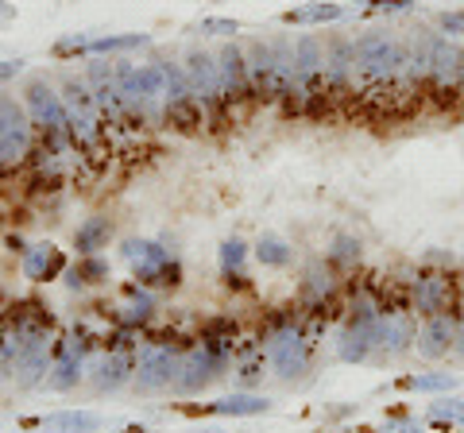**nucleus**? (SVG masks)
I'll use <instances>...</instances> for the list:
<instances>
[{"instance_id": "obj_4", "label": "nucleus", "mask_w": 464, "mask_h": 433, "mask_svg": "<svg viewBox=\"0 0 464 433\" xmlns=\"http://www.w3.org/2000/svg\"><path fill=\"white\" fill-rule=\"evenodd\" d=\"M124 259L132 264L140 286H155V291H174L182 283V264L174 259L163 244L155 240H124Z\"/></svg>"}, {"instance_id": "obj_24", "label": "nucleus", "mask_w": 464, "mask_h": 433, "mask_svg": "<svg viewBox=\"0 0 464 433\" xmlns=\"http://www.w3.org/2000/svg\"><path fill=\"white\" fill-rule=\"evenodd\" d=\"M82 356H85V341H70L63 352H58L54 368L47 371V387L51 391H70L82 375Z\"/></svg>"}, {"instance_id": "obj_22", "label": "nucleus", "mask_w": 464, "mask_h": 433, "mask_svg": "<svg viewBox=\"0 0 464 433\" xmlns=\"http://www.w3.org/2000/svg\"><path fill=\"white\" fill-rule=\"evenodd\" d=\"M453 341H457V325L449 322L445 313H433L426 322V329L418 333V356L441 360V356H449V349H453Z\"/></svg>"}, {"instance_id": "obj_15", "label": "nucleus", "mask_w": 464, "mask_h": 433, "mask_svg": "<svg viewBox=\"0 0 464 433\" xmlns=\"http://www.w3.org/2000/svg\"><path fill=\"white\" fill-rule=\"evenodd\" d=\"M90 90H93V101H97L101 117L112 120V124L128 120V109H124V97H121V82H116V63H90Z\"/></svg>"}, {"instance_id": "obj_41", "label": "nucleus", "mask_w": 464, "mask_h": 433, "mask_svg": "<svg viewBox=\"0 0 464 433\" xmlns=\"http://www.w3.org/2000/svg\"><path fill=\"white\" fill-rule=\"evenodd\" d=\"M438 24H441V35H449V39L464 35V8H457V12H441Z\"/></svg>"}, {"instance_id": "obj_20", "label": "nucleus", "mask_w": 464, "mask_h": 433, "mask_svg": "<svg viewBox=\"0 0 464 433\" xmlns=\"http://www.w3.org/2000/svg\"><path fill=\"white\" fill-rule=\"evenodd\" d=\"M353 39L344 35H333L325 43V90H348V82H353Z\"/></svg>"}, {"instance_id": "obj_21", "label": "nucleus", "mask_w": 464, "mask_h": 433, "mask_svg": "<svg viewBox=\"0 0 464 433\" xmlns=\"http://www.w3.org/2000/svg\"><path fill=\"white\" fill-rule=\"evenodd\" d=\"M66 271V255L63 248H54L51 240L35 244V248H27V259H24V275L32 283H51Z\"/></svg>"}, {"instance_id": "obj_13", "label": "nucleus", "mask_w": 464, "mask_h": 433, "mask_svg": "<svg viewBox=\"0 0 464 433\" xmlns=\"http://www.w3.org/2000/svg\"><path fill=\"white\" fill-rule=\"evenodd\" d=\"M267 356H271L279 380H298V375L310 368V341L302 337L298 329H283V333L271 337Z\"/></svg>"}, {"instance_id": "obj_12", "label": "nucleus", "mask_w": 464, "mask_h": 433, "mask_svg": "<svg viewBox=\"0 0 464 433\" xmlns=\"http://www.w3.org/2000/svg\"><path fill=\"white\" fill-rule=\"evenodd\" d=\"M325 85V43L317 35H298L295 43V90L298 93H322Z\"/></svg>"}, {"instance_id": "obj_6", "label": "nucleus", "mask_w": 464, "mask_h": 433, "mask_svg": "<svg viewBox=\"0 0 464 433\" xmlns=\"http://www.w3.org/2000/svg\"><path fill=\"white\" fill-rule=\"evenodd\" d=\"M375 329H380V310L372 302H356L348 325L341 329V341H337V356L344 364H360L368 360V352L375 349Z\"/></svg>"}, {"instance_id": "obj_34", "label": "nucleus", "mask_w": 464, "mask_h": 433, "mask_svg": "<svg viewBox=\"0 0 464 433\" xmlns=\"http://www.w3.org/2000/svg\"><path fill=\"white\" fill-rule=\"evenodd\" d=\"M406 391H426V395H441V391H453L457 387V375L449 371H426V375H406L402 380Z\"/></svg>"}, {"instance_id": "obj_2", "label": "nucleus", "mask_w": 464, "mask_h": 433, "mask_svg": "<svg viewBox=\"0 0 464 433\" xmlns=\"http://www.w3.org/2000/svg\"><path fill=\"white\" fill-rule=\"evenodd\" d=\"M116 82H121V97H124L128 120L155 124L159 117H163L167 90H163V70H159V63H143V66L116 63Z\"/></svg>"}, {"instance_id": "obj_1", "label": "nucleus", "mask_w": 464, "mask_h": 433, "mask_svg": "<svg viewBox=\"0 0 464 433\" xmlns=\"http://www.w3.org/2000/svg\"><path fill=\"white\" fill-rule=\"evenodd\" d=\"M244 63H248V82H252V93L264 97V101H279L295 90V47L290 39H252L248 51H244Z\"/></svg>"}, {"instance_id": "obj_32", "label": "nucleus", "mask_w": 464, "mask_h": 433, "mask_svg": "<svg viewBox=\"0 0 464 433\" xmlns=\"http://www.w3.org/2000/svg\"><path fill=\"white\" fill-rule=\"evenodd\" d=\"M148 35H97L90 39V51L85 54H124V51H140V47H148Z\"/></svg>"}, {"instance_id": "obj_36", "label": "nucleus", "mask_w": 464, "mask_h": 433, "mask_svg": "<svg viewBox=\"0 0 464 433\" xmlns=\"http://www.w3.org/2000/svg\"><path fill=\"white\" fill-rule=\"evenodd\" d=\"M430 422L433 426H460L464 422V399H438L430 402Z\"/></svg>"}, {"instance_id": "obj_11", "label": "nucleus", "mask_w": 464, "mask_h": 433, "mask_svg": "<svg viewBox=\"0 0 464 433\" xmlns=\"http://www.w3.org/2000/svg\"><path fill=\"white\" fill-rule=\"evenodd\" d=\"M179 368H182L179 352L167 349V344H155V349H148L140 356V368L132 371V383H136V391H143V395L163 391L170 380H179Z\"/></svg>"}, {"instance_id": "obj_8", "label": "nucleus", "mask_w": 464, "mask_h": 433, "mask_svg": "<svg viewBox=\"0 0 464 433\" xmlns=\"http://www.w3.org/2000/svg\"><path fill=\"white\" fill-rule=\"evenodd\" d=\"M186 82H190V90L198 97V105L201 112H217L225 105V97H221V70H217V59L206 51H190L186 54Z\"/></svg>"}, {"instance_id": "obj_10", "label": "nucleus", "mask_w": 464, "mask_h": 433, "mask_svg": "<svg viewBox=\"0 0 464 433\" xmlns=\"http://www.w3.org/2000/svg\"><path fill=\"white\" fill-rule=\"evenodd\" d=\"M24 97H27V109H32V120H35L51 140L70 136L63 97H58L47 82H43V78H32V82H27V93H24Z\"/></svg>"}, {"instance_id": "obj_3", "label": "nucleus", "mask_w": 464, "mask_h": 433, "mask_svg": "<svg viewBox=\"0 0 464 433\" xmlns=\"http://www.w3.org/2000/svg\"><path fill=\"white\" fill-rule=\"evenodd\" d=\"M353 70L368 85L395 82L402 70V39L395 32H364L353 39Z\"/></svg>"}, {"instance_id": "obj_37", "label": "nucleus", "mask_w": 464, "mask_h": 433, "mask_svg": "<svg viewBox=\"0 0 464 433\" xmlns=\"http://www.w3.org/2000/svg\"><path fill=\"white\" fill-rule=\"evenodd\" d=\"M306 294L317 298V302H322L325 294H333V275H329L322 264H314V267H310V275H306Z\"/></svg>"}, {"instance_id": "obj_26", "label": "nucleus", "mask_w": 464, "mask_h": 433, "mask_svg": "<svg viewBox=\"0 0 464 433\" xmlns=\"http://www.w3.org/2000/svg\"><path fill=\"white\" fill-rule=\"evenodd\" d=\"M128 380H132V356L128 352H112L101 360V368L93 375V383H97V391H116V387H124Z\"/></svg>"}, {"instance_id": "obj_7", "label": "nucleus", "mask_w": 464, "mask_h": 433, "mask_svg": "<svg viewBox=\"0 0 464 433\" xmlns=\"http://www.w3.org/2000/svg\"><path fill=\"white\" fill-rule=\"evenodd\" d=\"M47 329H16V383L35 387L47 380L51 360H47Z\"/></svg>"}, {"instance_id": "obj_14", "label": "nucleus", "mask_w": 464, "mask_h": 433, "mask_svg": "<svg viewBox=\"0 0 464 433\" xmlns=\"http://www.w3.org/2000/svg\"><path fill=\"white\" fill-rule=\"evenodd\" d=\"M426 85L438 97H453L460 90V47L441 32H438V39H433V59H430Z\"/></svg>"}, {"instance_id": "obj_25", "label": "nucleus", "mask_w": 464, "mask_h": 433, "mask_svg": "<svg viewBox=\"0 0 464 433\" xmlns=\"http://www.w3.org/2000/svg\"><path fill=\"white\" fill-rule=\"evenodd\" d=\"M109 240H112V221L109 216H90V221L78 225L74 248H78V255H97L101 248H109Z\"/></svg>"}, {"instance_id": "obj_40", "label": "nucleus", "mask_w": 464, "mask_h": 433, "mask_svg": "<svg viewBox=\"0 0 464 433\" xmlns=\"http://www.w3.org/2000/svg\"><path fill=\"white\" fill-rule=\"evenodd\" d=\"M360 12H411L414 0H360Z\"/></svg>"}, {"instance_id": "obj_23", "label": "nucleus", "mask_w": 464, "mask_h": 433, "mask_svg": "<svg viewBox=\"0 0 464 433\" xmlns=\"http://www.w3.org/2000/svg\"><path fill=\"white\" fill-rule=\"evenodd\" d=\"M449 302H453V286H449L445 275H422L414 283V310L418 313H445L449 310Z\"/></svg>"}, {"instance_id": "obj_33", "label": "nucleus", "mask_w": 464, "mask_h": 433, "mask_svg": "<svg viewBox=\"0 0 464 433\" xmlns=\"http://www.w3.org/2000/svg\"><path fill=\"white\" fill-rule=\"evenodd\" d=\"M105 279H109V264H105V259H101V255H82V264H78V267L66 275V283L74 286V291H78V286L105 283Z\"/></svg>"}, {"instance_id": "obj_28", "label": "nucleus", "mask_w": 464, "mask_h": 433, "mask_svg": "<svg viewBox=\"0 0 464 433\" xmlns=\"http://www.w3.org/2000/svg\"><path fill=\"white\" fill-rule=\"evenodd\" d=\"M47 429L51 433H93V429H101V414H93V410H54L47 418Z\"/></svg>"}, {"instance_id": "obj_44", "label": "nucleus", "mask_w": 464, "mask_h": 433, "mask_svg": "<svg viewBox=\"0 0 464 433\" xmlns=\"http://www.w3.org/2000/svg\"><path fill=\"white\" fill-rule=\"evenodd\" d=\"M20 70H24V59H16V63H0V85L12 82V78L20 74Z\"/></svg>"}, {"instance_id": "obj_27", "label": "nucleus", "mask_w": 464, "mask_h": 433, "mask_svg": "<svg viewBox=\"0 0 464 433\" xmlns=\"http://www.w3.org/2000/svg\"><path fill=\"white\" fill-rule=\"evenodd\" d=\"M267 410H271V402L259 395H225V399L209 402V414H232V418H256Z\"/></svg>"}, {"instance_id": "obj_46", "label": "nucleus", "mask_w": 464, "mask_h": 433, "mask_svg": "<svg viewBox=\"0 0 464 433\" xmlns=\"http://www.w3.org/2000/svg\"><path fill=\"white\" fill-rule=\"evenodd\" d=\"M240 375H244V383H256V380H259V375H264V371H259V364H248V368H244Z\"/></svg>"}, {"instance_id": "obj_9", "label": "nucleus", "mask_w": 464, "mask_h": 433, "mask_svg": "<svg viewBox=\"0 0 464 433\" xmlns=\"http://www.w3.org/2000/svg\"><path fill=\"white\" fill-rule=\"evenodd\" d=\"M27 143H32V120H27V112L16 105V97L0 93V163L24 159Z\"/></svg>"}, {"instance_id": "obj_16", "label": "nucleus", "mask_w": 464, "mask_h": 433, "mask_svg": "<svg viewBox=\"0 0 464 433\" xmlns=\"http://www.w3.org/2000/svg\"><path fill=\"white\" fill-rule=\"evenodd\" d=\"M225 371V349H213V344H201V349H194L190 356L182 360V368H179V391H201L209 380H217V375Z\"/></svg>"}, {"instance_id": "obj_42", "label": "nucleus", "mask_w": 464, "mask_h": 433, "mask_svg": "<svg viewBox=\"0 0 464 433\" xmlns=\"http://www.w3.org/2000/svg\"><path fill=\"white\" fill-rule=\"evenodd\" d=\"M198 32H201V35H237L240 24H237V20H201Z\"/></svg>"}, {"instance_id": "obj_31", "label": "nucleus", "mask_w": 464, "mask_h": 433, "mask_svg": "<svg viewBox=\"0 0 464 433\" xmlns=\"http://www.w3.org/2000/svg\"><path fill=\"white\" fill-rule=\"evenodd\" d=\"M256 259H259L264 267H286L290 259H295V248H290L283 236L264 233V236H259V244H256Z\"/></svg>"}, {"instance_id": "obj_43", "label": "nucleus", "mask_w": 464, "mask_h": 433, "mask_svg": "<svg viewBox=\"0 0 464 433\" xmlns=\"http://www.w3.org/2000/svg\"><path fill=\"white\" fill-rule=\"evenodd\" d=\"M383 433H426L422 422H414V418H395V422H387Z\"/></svg>"}, {"instance_id": "obj_47", "label": "nucleus", "mask_w": 464, "mask_h": 433, "mask_svg": "<svg viewBox=\"0 0 464 433\" xmlns=\"http://www.w3.org/2000/svg\"><path fill=\"white\" fill-rule=\"evenodd\" d=\"M8 20H16V5H0V24H8Z\"/></svg>"}, {"instance_id": "obj_5", "label": "nucleus", "mask_w": 464, "mask_h": 433, "mask_svg": "<svg viewBox=\"0 0 464 433\" xmlns=\"http://www.w3.org/2000/svg\"><path fill=\"white\" fill-rule=\"evenodd\" d=\"M63 109H66V124H70V140L74 143H97L101 136V109L93 101L90 82H78V78H66L63 82Z\"/></svg>"}, {"instance_id": "obj_30", "label": "nucleus", "mask_w": 464, "mask_h": 433, "mask_svg": "<svg viewBox=\"0 0 464 433\" xmlns=\"http://www.w3.org/2000/svg\"><path fill=\"white\" fill-rule=\"evenodd\" d=\"M244 255H248V244L244 240H225L221 244V275L228 286H244Z\"/></svg>"}, {"instance_id": "obj_18", "label": "nucleus", "mask_w": 464, "mask_h": 433, "mask_svg": "<svg viewBox=\"0 0 464 433\" xmlns=\"http://www.w3.org/2000/svg\"><path fill=\"white\" fill-rule=\"evenodd\" d=\"M217 70H221V97H225V105L252 97L248 63H244V51H240V47H232V43H228V47L217 54Z\"/></svg>"}, {"instance_id": "obj_17", "label": "nucleus", "mask_w": 464, "mask_h": 433, "mask_svg": "<svg viewBox=\"0 0 464 433\" xmlns=\"http://www.w3.org/2000/svg\"><path fill=\"white\" fill-rule=\"evenodd\" d=\"M433 39H438V32H430V27H414V32L402 39V70H399V78L406 85H418V82L430 78Z\"/></svg>"}, {"instance_id": "obj_29", "label": "nucleus", "mask_w": 464, "mask_h": 433, "mask_svg": "<svg viewBox=\"0 0 464 433\" xmlns=\"http://www.w3.org/2000/svg\"><path fill=\"white\" fill-rule=\"evenodd\" d=\"M344 16V8L341 5H325V0H317V5H298V8H290L283 24L290 27H310V24H333V20H341Z\"/></svg>"}, {"instance_id": "obj_35", "label": "nucleus", "mask_w": 464, "mask_h": 433, "mask_svg": "<svg viewBox=\"0 0 464 433\" xmlns=\"http://www.w3.org/2000/svg\"><path fill=\"white\" fill-rule=\"evenodd\" d=\"M128 306H124V325H148L151 322V313H155V302L151 294H143L140 286H128Z\"/></svg>"}, {"instance_id": "obj_48", "label": "nucleus", "mask_w": 464, "mask_h": 433, "mask_svg": "<svg viewBox=\"0 0 464 433\" xmlns=\"http://www.w3.org/2000/svg\"><path fill=\"white\" fill-rule=\"evenodd\" d=\"M209 433H217V429H209Z\"/></svg>"}, {"instance_id": "obj_19", "label": "nucleus", "mask_w": 464, "mask_h": 433, "mask_svg": "<svg viewBox=\"0 0 464 433\" xmlns=\"http://www.w3.org/2000/svg\"><path fill=\"white\" fill-rule=\"evenodd\" d=\"M414 341V322L406 310H387L380 313V329H375V349H383L387 356H399L411 349Z\"/></svg>"}, {"instance_id": "obj_38", "label": "nucleus", "mask_w": 464, "mask_h": 433, "mask_svg": "<svg viewBox=\"0 0 464 433\" xmlns=\"http://www.w3.org/2000/svg\"><path fill=\"white\" fill-rule=\"evenodd\" d=\"M329 259L333 264H356L360 259V240L356 236H337L329 248Z\"/></svg>"}, {"instance_id": "obj_49", "label": "nucleus", "mask_w": 464, "mask_h": 433, "mask_svg": "<svg viewBox=\"0 0 464 433\" xmlns=\"http://www.w3.org/2000/svg\"><path fill=\"white\" fill-rule=\"evenodd\" d=\"M47 433H51V429H47Z\"/></svg>"}, {"instance_id": "obj_39", "label": "nucleus", "mask_w": 464, "mask_h": 433, "mask_svg": "<svg viewBox=\"0 0 464 433\" xmlns=\"http://www.w3.org/2000/svg\"><path fill=\"white\" fill-rule=\"evenodd\" d=\"M90 51V35H63L54 43V54L58 59H70V54H85Z\"/></svg>"}, {"instance_id": "obj_45", "label": "nucleus", "mask_w": 464, "mask_h": 433, "mask_svg": "<svg viewBox=\"0 0 464 433\" xmlns=\"http://www.w3.org/2000/svg\"><path fill=\"white\" fill-rule=\"evenodd\" d=\"M453 349L464 356V306H460V317H457V341H453Z\"/></svg>"}]
</instances>
